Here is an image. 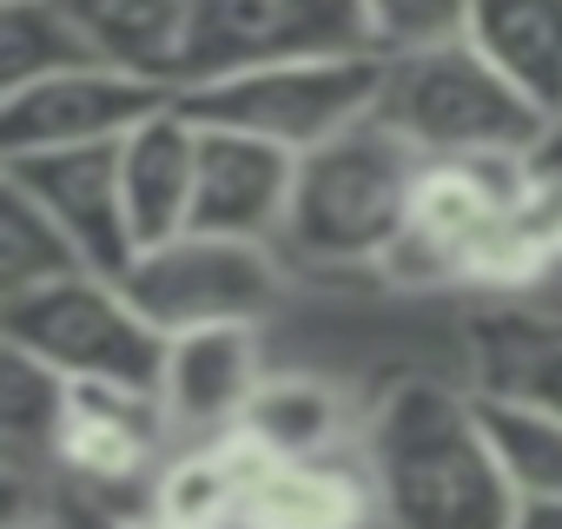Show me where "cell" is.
Masks as SVG:
<instances>
[{
	"instance_id": "cell-1",
	"label": "cell",
	"mask_w": 562,
	"mask_h": 529,
	"mask_svg": "<svg viewBox=\"0 0 562 529\" xmlns=\"http://www.w3.org/2000/svg\"><path fill=\"white\" fill-rule=\"evenodd\" d=\"M358 463L384 529H516L522 503L483 437L476 391L450 378H397L364 410Z\"/></svg>"
},
{
	"instance_id": "cell-2",
	"label": "cell",
	"mask_w": 562,
	"mask_h": 529,
	"mask_svg": "<svg viewBox=\"0 0 562 529\" xmlns=\"http://www.w3.org/2000/svg\"><path fill=\"white\" fill-rule=\"evenodd\" d=\"M430 159H417L378 113L351 133H338L331 146L299 159V185H292V218H285V264L299 279H358V272H384V258L404 238L417 179Z\"/></svg>"
},
{
	"instance_id": "cell-3",
	"label": "cell",
	"mask_w": 562,
	"mask_h": 529,
	"mask_svg": "<svg viewBox=\"0 0 562 529\" xmlns=\"http://www.w3.org/2000/svg\"><path fill=\"white\" fill-rule=\"evenodd\" d=\"M378 120L417 153V159H496V153H536L549 133V113L516 93L470 41L384 60Z\"/></svg>"
},
{
	"instance_id": "cell-4",
	"label": "cell",
	"mask_w": 562,
	"mask_h": 529,
	"mask_svg": "<svg viewBox=\"0 0 562 529\" xmlns=\"http://www.w3.org/2000/svg\"><path fill=\"white\" fill-rule=\"evenodd\" d=\"M378 93H384L378 54H312V60H271V67L199 80L179 93V106L199 126H225L305 159L338 133L364 126L378 113Z\"/></svg>"
},
{
	"instance_id": "cell-5",
	"label": "cell",
	"mask_w": 562,
	"mask_h": 529,
	"mask_svg": "<svg viewBox=\"0 0 562 529\" xmlns=\"http://www.w3.org/2000/svg\"><path fill=\"white\" fill-rule=\"evenodd\" d=\"M292 264L278 245H245V238H212V232H179L126 264V299L159 338L186 331H225L251 325L271 331V318L292 299Z\"/></svg>"
},
{
	"instance_id": "cell-6",
	"label": "cell",
	"mask_w": 562,
	"mask_h": 529,
	"mask_svg": "<svg viewBox=\"0 0 562 529\" xmlns=\"http://www.w3.org/2000/svg\"><path fill=\"white\" fill-rule=\"evenodd\" d=\"M0 338L41 364H54L74 384H126V391L159 397L166 338L139 318V305L126 299L120 279L74 272L60 285L0 299Z\"/></svg>"
},
{
	"instance_id": "cell-7",
	"label": "cell",
	"mask_w": 562,
	"mask_h": 529,
	"mask_svg": "<svg viewBox=\"0 0 562 529\" xmlns=\"http://www.w3.org/2000/svg\"><path fill=\"white\" fill-rule=\"evenodd\" d=\"M529 185V153H496V159H430L404 218L397 251L384 258V285L397 292H463L476 251Z\"/></svg>"
},
{
	"instance_id": "cell-8",
	"label": "cell",
	"mask_w": 562,
	"mask_h": 529,
	"mask_svg": "<svg viewBox=\"0 0 562 529\" xmlns=\"http://www.w3.org/2000/svg\"><path fill=\"white\" fill-rule=\"evenodd\" d=\"M312 54H371L358 0H192L179 93L218 74Z\"/></svg>"
},
{
	"instance_id": "cell-9",
	"label": "cell",
	"mask_w": 562,
	"mask_h": 529,
	"mask_svg": "<svg viewBox=\"0 0 562 529\" xmlns=\"http://www.w3.org/2000/svg\"><path fill=\"white\" fill-rule=\"evenodd\" d=\"M179 100V87L126 74V67H74L41 87L0 93V159L27 153H87V146H126L146 120H159Z\"/></svg>"
},
{
	"instance_id": "cell-10",
	"label": "cell",
	"mask_w": 562,
	"mask_h": 529,
	"mask_svg": "<svg viewBox=\"0 0 562 529\" xmlns=\"http://www.w3.org/2000/svg\"><path fill=\"white\" fill-rule=\"evenodd\" d=\"M0 185H14L21 199H34V205L60 225V238L87 258V272H100V279H126V264L139 258L133 225H126L120 146L0 159Z\"/></svg>"
},
{
	"instance_id": "cell-11",
	"label": "cell",
	"mask_w": 562,
	"mask_h": 529,
	"mask_svg": "<svg viewBox=\"0 0 562 529\" xmlns=\"http://www.w3.org/2000/svg\"><path fill=\"white\" fill-rule=\"evenodd\" d=\"M271 378L265 331L225 325V331H186L166 338V371H159V410L172 443H225Z\"/></svg>"
},
{
	"instance_id": "cell-12",
	"label": "cell",
	"mask_w": 562,
	"mask_h": 529,
	"mask_svg": "<svg viewBox=\"0 0 562 529\" xmlns=\"http://www.w3.org/2000/svg\"><path fill=\"white\" fill-rule=\"evenodd\" d=\"M238 450L251 457H278V463H325V457H358L364 443V410L351 404V391L318 371V364H271V378L258 384V397L245 404Z\"/></svg>"
},
{
	"instance_id": "cell-13",
	"label": "cell",
	"mask_w": 562,
	"mask_h": 529,
	"mask_svg": "<svg viewBox=\"0 0 562 529\" xmlns=\"http://www.w3.org/2000/svg\"><path fill=\"white\" fill-rule=\"evenodd\" d=\"M199 205H192V232L212 238H245V245H278L292 218V185H299V159L278 153L265 139L225 133V126H199Z\"/></svg>"
},
{
	"instance_id": "cell-14",
	"label": "cell",
	"mask_w": 562,
	"mask_h": 529,
	"mask_svg": "<svg viewBox=\"0 0 562 529\" xmlns=\"http://www.w3.org/2000/svg\"><path fill=\"white\" fill-rule=\"evenodd\" d=\"M232 529H384V522L358 457H325V463L251 457Z\"/></svg>"
},
{
	"instance_id": "cell-15",
	"label": "cell",
	"mask_w": 562,
	"mask_h": 529,
	"mask_svg": "<svg viewBox=\"0 0 562 529\" xmlns=\"http://www.w3.org/2000/svg\"><path fill=\"white\" fill-rule=\"evenodd\" d=\"M199 120L172 100L159 120H146L126 146H120V185H126V225L133 245L153 251L179 232H192V205H199Z\"/></svg>"
},
{
	"instance_id": "cell-16",
	"label": "cell",
	"mask_w": 562,
	"mask_h": 529,
	"mask_svg": "<svg viewBox=\"0 0 562 529\" xmlns=\"http://www.w3.org/2000/svg\"><path fill=\"white\" fill-rule=\"evenodd\" d=\"M470 391L536 404L562 417V312L549 305H496L470 318Z\"/></svg>"
},
{
	"instance_id": "cell-17",
	"label": "cell",
	"mask_w": 562,
	"mask_h": 529,
	"mask_svg": "<svg viewBox=\"0 0 562 529\" xmlns=\"http://www.w3.org/2000/svg\"><path fill=\"white\" fill-rule=\"evenodd\" d=\"M470 47L549 120L562 113V0H470Z\"/></svg>"
},
{
	"instance_id": "cell-18",
	"label": "cell",
	"mask_w": 562,
	"mask_h": 529,
	"mask_svg": "<svg viewBox=\"0 0 562 529\" xmlns=\"http://www.w3.org/2000/svg\"><path fill=\"white\" fill-rule=\"evenodd\" d=\"M67 14L93 41L106 67L146 74L179 87L186 67V34H192V0H67Z\"/></svg>"
},
{
	"instance_id": "cell-19",
	"label": "cell",
	"mask_w": 562,
	"mask_h": 529,
	"mask_svg": "<svg viewBox=\"0 0 562 529\" xmlns=\"http://www.w3.org/2000/svg\"><path fill=\"white\" fill-rule=\"evenodd\" d=\"M476 417H483V437H490L516 503L522 509L562 503V417L516 404V397H490V391H476Z\"/></svg>"
},
{
	"instance_id": "cell-20",
	"label": "cell",
	"mask_w": 562,
	"mask_h": 529,
	"mask_svg": "<svg viewBox=\"0 0 562 529\" xmlns=\"http://www.w3.org/2000/svg\"><path fill=\"white\" fill-rule=\"evenodd\" d=\"M93 41L67 14V0H8L0 8V93L41 87L54 74L93 67Z\"/></svg>"
},
{
	"instance_id": "cell-21",
	"label": "cell",
	"mask_w": 562,
	"mask_h": 529,
	"mask_svg": "<svg viewBox=\"0 0 562 529\" xmlns=\"http://www.w3.org/2000/svg\"><path fill=\"white\" fill-rule=\"evenodd\" d=\"M245 450L225 443H172L153 476V516L166 522H232L245 496Z\"/></svg>"
},
{
	"instance_id": "cell-22",
	"label": "cell",
	"mask_w": 562,
	"mask_h": 529,
	"mask_svg": "<svg viewBox=\"0 0 562 529\" xmlns=\"http://www.w3.org/2000/svg\"><path fill=\"white\" fill-rule=\"evenodd\" d=\"M74 272H87V258L60 238V225L14 185H0V299L60 285Z\"/></svg>"
},
{
	"instance_id": "cell-23",
	"label": "cell",
	"mask_w": 562,
	"mask_h": 529,
	"mask_svg": "<svg viewBox=\"0 0 562 529\" xmlns=\"http://www.w3.org/2000/svg\"><path fill=\"white\" fill-rule=\"evenodd\" d=\"M358 8H364V41L378 60L470 41V0H358Z\"/></svg>"
},
{
	"instance_id": "cell-24",
	"label": "cell",
	"mask_w": 562,
	"mask_h": 529,
	"mask_svg": "<svg viewBox=\"0 0 562 529\" xmlns=\"http://www.w3.org/2000/svg\"><path fill=\"white\" fill-rule=\"evenodd\" d=\"M536 166H542L549 179H562V113L549 120V133H542V146H536Z\"/></svg>"
},
{
	"instance_id": "cell-25",
	"label": "cell",
	"mask_w": 562,
	"mask_h": 529,
	"mask_svg": "<svg viewBox=\"0 0 562 529\" xmlns=\"http://www.w3.org/2000/svg\"><path fill=\"white\" fill-rule=\"evenodd\" d=\"M516 529H562V503H536V509H522Z\"/></svg>"
},
{
	"instance_id": "cell-26",
	"label": "cell",
	"mask_w": 562,
	"mask_h": 529,
	"mask_svg": "<svg viewBox=\"0 0 562 529\" xmlns=\"http://www.w3.org/2000/svg\"><path fill=\"white\" fill-rule=\"evenodd\" d=\"M14 529H74V522H67V509H60V503H54V509H47V516H34V522H14Z\"/></svg>"
},
{
	"instance_id": "cell-27",
	"label": "cell",
	"mask_w": 562,
	"mask_h": 529,
	"mask_svg": "<svg viewBox=\"0 0 562 529\" xmlns=\"http://www.w3.org/2000/svg\"><path fill=\"white\" fill-rule=\"evenodd\" d=\"M139 529H232V522H166V516H146Z\"/></svg>"
},
{
	"instance_id": "cell-28",
	"label": "cell",
	"mask_w": 562,
	"mask_h": 529,
	"mask_svg": "<svg viewBox=\"0 0 562 529\" xmlns=\"http://www.w3.org/2000/svg\"><path fill=\"white\" fill-rule=\"evenodd\" d=\"M0 8H8V0H0Z\"/></svg>"
}]
</instances>
